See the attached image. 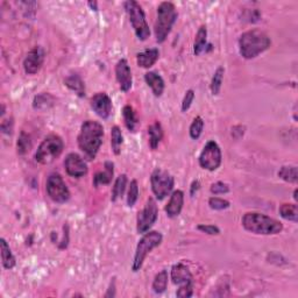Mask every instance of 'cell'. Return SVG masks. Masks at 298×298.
I'll return each mask as SVG.
<instances>
[{
	"instance_id": "obj_23",
	"label": "cell",
	"mask_w": 298,
	"mask_h": 298,
	"mask_svg": "<svg viewBox=\"0 0 298 298\" xmlns=\"http://www.w3.org/2000/svg\"><path fill=\"white\" fill-rule=\"evenodd\" d=\"M148 134H149V145L152 149H156L159 147L161 140L163 139V128H162L159 121L150 125L148 127Z\"/></svg>"
},
{
	"instance_id": "obj_22",
	"label": "cell",
	"mask_w": 298,
	"mask_h": 298,
	"mask_svg": "<svg viewBox=\"0 0 298 298\" xmlns=\"http://www.w3.org/2000/svg\"><path fill=\"white\" fill-rule=\"evenodd\" d=\"M0 251H2V261L4 268L12 269L17 263L16 257H14L9 244H7V241L4 238H2V240H0Z\"/></svg>"
},
{
	"instance_id": "obj_5",
	"label": "cell",
	"mask_w": 298,
	"mask_h": 298,
	"mask_svg": "<svg viewBox=\"0 0 298 298\" xmlns=\"http://www.w3.org/2000/svg\"><path fill=\"white\" fill-rule=\"evenodd\" d=\"M63 149V140L58 135H49L39 146L35 154V159L41 164H50L61 155Z\"/></svg>"
},
{
	"instance_id": "obj_20",
	"label": "cell",
	"mask_w": 298,
	"mask_h": 298,
	"mask_svg": "<svg viewBox=\"0 0 298 298\" xmlns=\"http://www.w3.org/2000/svg\"><path fill=\"white\" fill-rule=\"evenodd\" d=\"M145 80L146 83L150 86V89L153 90V93L156 95V97H160L163 93L164 91V80L159 73L155 71H149L145 75Z\"/></svg>"
},
{
	"instance_id": "obj_36",
	"label": "cell",
	"mask_w": 298,
	"mask_h": 298,
	"mask_svg": "<svg viewBox=\"0 0 298 298\" xmlns=\"http://www.w3.org/2000/svg\"><path fill=\"white\" fill-rule=\"evenodd\" d=\"M209 205L212 210H217V211H223L231 207L230 202L219 197H211L209 200Z\"/></svg>"
},
{
	"instance_id": "obj_41",
	"label": "cell",
	"mask_w": 298,
	"mask_h": 298,
	"mask_svg": "<svg viewBox=\"0 0 298 298\" xmlns=\"http://www.w3.org/2000/svg\"><path fill=\"white\" fill-rule=\"evenodd\" d=\"M198 189H200V182H198V181H194V182L192 183V185H191V191H190L191 196H193V194H194V191H197Z\"/></svg>"
},
{
	"instance_id": "obj_18",
	"label": "cell",
	"mask_w": 298,
	"mask_h": 298,
	"mask_svg": "<svg viewBox=\"0 0 298 298\" xmlns=\"http://www.w3.org/2000/svg\"><path fill=\"white\" fill-rule=\"evenodd\" d=\"M159 50L156 48L153 49H147L142 53H139L137 55V62L138 65L141 68H150L156 63V61L159 60Z\"/></svg>"
},
{
	"instance_id": "obj_28",
	"label": "cell",
	"mask_w": 298,
	"mask_h": 298,
	"mask_svg": "<svg viewBox=\"0 0 298 298\" xmlns=\"http://www.w3.org/2000/svg\"><path fill=\"white\" fill-rule=\"evenodd\" d=\"M126 185H127V176L125 174L120 175L119 177L116 179L115 185H113L112 196H111L112 202H116L118 198H120L121 196H123L125 192V189H126Z\"/></svg>"
},
{
	"instance_id": "obj_40",
	"label": "cell",
	"mask_w": 298,
	"mask_h": 298,
	"mask_svg": "<svg viewBox=\"0 0 298 298\" xmlns=\"http://www.w3.org/2000/svg\"><path fill=\"white\" fill-rule=\"evenodd\" d=\"M2 132L4 134H11L13 130V121L12 120H4L2 123Z\"/></svg>"
},
{
	"instance_id": "obj_42",
	"label": "cell",
	"mask_w": 298,
	"mask_h": 298,
	"mask_svg": "<svg viewBox=\"0 0 298 298\" xmlns=\"http://www.w3.org/2000/svg\"><path fill=\"white\" fill-rule=\"evenodd\" d=\"M87 5H89V6L91 7V9L93 10V11H98V7H97V6H98V4L95 3V2H93V3L89 2V3H87Z\"/></svg>"
},
{
	"instance_id": "obj_29",
	"label": "cell",
	"mask_w": 298,
	"mask_h": 298,
	"mask_svg": "<svg viewBox=\"0 0 298 298\" xmlns=\"http://www.w3.org/2000/svg\"><path fill=\"white\" fill-rule=\"evenodd\" d=\"M168 285V271L161 270L159 274L155 276L153 281V290L156 293H162L165 291Z\"/></svg>"
},
{
	"instance_id": "obj_7",
	"label": "cell",
	"mask_w": 298,
	"mask_h": 298,
	"mask_svg": "<svg viewBox=\"0 0 298 298\" xmlns=\"http://www.w3.org/2000/svg\"><path fill=\"white\" fill-rule=\"evenodd\" d=\"M124 6L128 14V18H130L132 27L134 29L137 38L141 40V41H145V40L149 38L150 31L149 26L146 21V16L142 7L134 0L126 2L124 4Z\"/></svg>"
},
{
	"instance_id": "obj_16",
	"label": "cell",
	"mask_w": 298,
	"mask_h": 298,
	"mask_svg": "<svg viewBox=\"0 0 298 298\" xmlns=\"http://www.w3.org/2000/svg\"><path fill=\"white\" fill-rule=\"evenodd\" d=\"M116 77L121 91L127 92L131 90L132 84H133V77H132V71L128 62L125 58H121L116 65Z\"/></svg>"
},
{
	"instance_id": "obj_15",
	"label": "cell",
	"mask_w": 298,
	"mask_h": 298,
	"mask_svg": "<svg viewBox=\"0 0 298 298\" xmlns=\"http://www.w3.org/2000/svg\"><path fill=\"white\" fill-rule=\"evenodd\" d=\"M91 108L102 119H108L112 113V101L105 92L95 93L91 98Z\"/></svg>"
},
{
	"instance_id": "obj_11",
	"label": "cell",
	"mask_w": 298,
	"mask_h": 298,
	"mask_svg": "<svg viewBox=\"0 0 298 298\" xmlns=\"http://www.w3.org/2000/svg\"><path fill=\"white\" fill-rule=\"evenodd\" d=\"M47 193L55 203L63 204L69 201L70 191L61 175L51 174L47 179Z\"/></svg>"
},
{
	"instance_id": "obj_1",
	"label": "cell",
	"mask_w": 298,
	"mask_h": 298,
	"mask_svg": "<svg viewBox=\"0 0 298 298\" xmlns=\"http://www.w3.org/2000/svg\"><path fill=\"white\" fill-rule=\"evenodd\" d=\"M104 138V127L97 121H84L77 138L78 147L89 160L94 159Z\"/></svg>"
},
{
	"instance_id": "obj_4",
	"label": "cell",
	"mask_w": 298,
	"mask_h": 298,
	"mask_svg": "<svg viewBox=\"0 0 298 298\" xmlns=\"http://www.w3.org/2000/svg\"><path fill=\"white\" fill-rule=\"evenodd\" d=\"M176 19H177V12L176 7L172 3L163 2L157 7V18L154 26V32H155L156 41L162 43L168 38L169 33L171 32L172 26H174Z\"/></svg>"
},
{
	"instance_id": "obj_35",
	"label": "cell",
	"mask_w": 298,
	"mask_h": 298,
	"mask_svg": "<svg viewBox=\"0 0 298 298\" xmlns=\"http://www.w3.org/2000/svg\"><path fill=\"white\" fill-rule=\"evenodd\" d=\"M139 198V186H138V182L133 179L131 182L130 187H128V193H127V205L130 208L134 207V204L137 203Z\"/></svg>"
},
{
	"instance_id": "obj_32",
	"label": "cell",
	"mask_w": 298,
	"mask_h": 298,
	"mask_svg": "<svg viewBox=\"0 0 298 298\" xmlns=\"http://www.w3.org/2000/svg\"><path fill=\"white\" fill-rule=\"evenodd\" d=\"M224 73H225V69L223 67H219L216 70L215 75L212 77L211 80V92L213 95L219 94L220 89H222V84H223V78H224Z\"/></svg>"
},
{
	"instance_id": "obj_43",
	"label": "cell",
	"mask_w": 298,
	"mask_h": 298,
	"mask_svg": "<svg viewBox=\"0 0 298 298\" xmlns=\"http://www.w3.org/2000/svg\"><path fill=\"white\" fill-rule=\"evenodd\" d=\"M297 193H298V190L296 189V190H295V192H293V198H295V201H297V200H298V197H297Z\"/></svg>"
},
{
	"instance_id": "obj_2",
	"label": "cell",
	"mask_w": 298,
	"mask_h": 298,
	"mask_svg": "<svg viewBox=\"0 0 298 298\" xmlns=\"http://www.w3.org/2000/svg\"><path fill=\"white\" fill-rule=\"evenodd\" d=\"M270 38L260 29L245 32L239 39V50L246 60H252L270 47Z\"/></svg>"
},
{
	"instance_id": "obj_34",
	"label": "cell",
	"mask_w": 298,
	"mask_h": 298,
	"mask_svg": "<svg viewBox=\"0 0 298 298\" xmlns=\"http://www.w3.org/2000/svg\"><path fill=\"white\" fill-rule=\"evenodd\" d=\"M203 128H204V121L202 119V117H196L192 121V124H191L190 126V137L191 139L193 140H197L200 139V137L202 135V132H203Z\"/></svg>"
},
{
	"instance_id": "obj_12",
	"label": "cell",
	"mask_w": 298,
	"mask_h": 298,
	"mask_svg": "<svg viewBox=\"0 0 298 298\" xmlns=\"http://www.w3.org/2000/svg\"><path fill=\"white\" fill-rule=\"evenodd\" d=\"M157 215H159V210H157L156 202L153 198H149L147 201L145 208L138 215L137 230L140 234H143L149 231L150 227L156 223Z\"/></svg>"
},
{
	"instance_id": "obj_9",
	"label": "cell",
	"mask_w": 298,
	"mask_h": 298,
	"mask_svg": "<svg viewBox=\"0 0 298 298\" xmlns=\"http://www.w3.org/2000/svg\"><path fill=\"white\" fill-rule=\"evenodd\" d=\"M150 183H152V190L154 194L159 201L168 196L174 189V177L168 171L162 169H155L150 176Z\"/></svg>"
},
{
	"instance_id": "obj_27",
	"label": "cell",
	"mask_w": 298,
	"mask_h": 298,
	"mask_svg": "<svg viewBox=\"0 0 298 298\" xmlns=\"http://www.w3.org/2000/svg\"><path fill=\"white\" fill-rule=\"evenodd\" d=\"M279 215L289 222H298V209L296 204H282L279 208Z\"/></svg>"
},
{
	"instance_id": "obj_30",
	"label": "cell",
	"mask_w": 298,
	"mask_h": 298,
	"mask_svg": "<svg viewBox=\"0 0 298 298\" xmlns=\"http://www.w3.org/2000/svg\"><path fill=\"white\" fill-rule=\"evenodd\" d=\"M124 138L123 133H121V130L118 126L112 127L111 130V146L112 150L116 155H119L121 153V145H123Z\"/></svg>"
},
{
	"instance_id": "obj_3",
	"label": "cell",
	"mask_w": 298,
	"mask_h": 298,
	"mask_svg": "<svg viewBox=\"0 0 298 298\" xmlns=\"http://www.w3.org/2000/svg\"><path fill=\"white\" fill-rule=\"evenodd\" d=\"M242 226L254 234L273 235L281 233L283 225L276 219L259 212H248L242 217Z\"/></svg>"
},
{
	"instance_id": "obj_8",
	"label": "cell",
	"mask_w": 298,
	"mask_h": 298,
	"mask_svg": "<svg viewBox=\"0 0 298 298\" xmlns=\"http://www.w3.org/2000/svg\"><path fill=\"white\" fill-rule=\"evenodd\" d=\"M171 279L174 284L179 285L176 292L177 297H191L193 295V276L189 268L183 263H177L171 268Z\"/></svg>"
},
{
	"instance_id": "obj_24",
	"label": "cell",
	"mask_w": 298,
	"mask_h": 298,
	"mask_svg": "<svg viewBox=\"0 0 298 298\" xmlns=\"http://www.w3.org/2000/svg\"><path fill=\"white\" fill-rule=\"evenodd\" d=\"M207 42H208V29L207 26H201L200 29H198L196 39H194L193 43V53L196 56H198L201 53H203L207 48Z\"/></svg>"
},
{
	"instance_id": "obj_26",
	"label": "cell",
	"mask_w": 298,
	"mask_h": 298,
	"mask_svg": "<svg viewBox=\"0 0 298 298\" xmlns=\"http://www.w3.org/2000/svg\"><path fill=\"white\" fill-rule=\"evenodd\" d=\"M278 177L288 183L296 184L298 182V171L296 165H284L279 169Z\"/></svg>"
},
{
	"instance_id": "obj_33",
	"label": "cell",
	"mask_w": 298,
	"mask_h": 298,
	"mask_svg": "<svg viewBox=\"0 0 298 298\" xmlns=\"http://www.w3.org/2000/svg\"><path fill=\"white\" fill-rule=\"evenodd\" d=\"M32 148V141L28 134H26L25 132H21L19 140H18V154L19 155H25L26 153H28Z\"/></svg>"
},
{
	"instance_id": "obj_37",
	"label": "cell",
	"mask_w": 298,
	"mask_h": 298,
	"mask_svg": "<svg viewBox=\"0 0 298 298\" xmlns=\"http://www.w3.org/2000/svg\"><path fill=\"white\" fill-rule=\"evenodd\" d=\"M194 99V91L193 90H187L185 92V95H184L183 102H182V111L186 112L187 110L190 109L191 104H192Z\"/></svg>"
},
{
	"instance_id": "obj_17",
	"label": "cell",
	"mask_w": 298,
	"mask_h": 298,
	"mask_svg": "<svg viewBox=\"0 0 298 298\" xmlns=\"http://www.w3.org/2000/svg\"><path fill=\"white\" fill-rule=\"evenodd\" d=\"M184 204V193L181 190H176L171 193L170 201L165 207V213L169 218H176L179 216Z\"/></svg>"
},
{
	"instance_id": "obj_25",
	"label": "cell",
	"mask_w": 298,
	"mask_h": 298,
	"mask_svg": "<svg viewBox=\"0 0 298 298\" xmlns=\"http://www.w3.org/2000/svg\"><path fill=\"white\" fill-rule=\"evenodd\" d=\"M123 117H124V121L126 127L130 130L131 132H135L137 130L138 125H139V120L138 117L135 115L133 108L131 105H126L124 106L123 109Z\"/></svg>"
},
{
	"instance_id": "obj_10",
	"label": "cell",
	"mask_w": 298,
	"mask_h": 298,
	"mask_svg": "<svg viewBox=\"0 0 298 298\" xmlns=\"http://www.w3.org/2000/svg\"><path fill=\"white\" fill-rule=\"evenodd\" d=\"M223 160L222 150L216 141H209L200 155V165L209 171H215L220 167Z\"/></svg>"
},
{
	"instance_id": "obj_6",
	"label": "cell",
	"mask_w": 298,
	"mask_h": 298,
	"mask_svg": "<svg viewBox=\"0 0 298 298\" xmlns=\"http://www.w3.org/2000/svg\"><path fill=\"white\" fill-rule=\"evenodd\" d=\"M162 239H163V237H162L160 232H156V231L146 232L145 235H143L142 239L139 241V244L137 246V251H135V254H134L133 266H132L133 271H139L141 269L143 261H145L147 255H148L154 248H156L157 246L161 245Z\"/></svg>"
},
{
	"instance_id": "obj_19",
	"label": "cell",
	"mask_w": 298,
	"mask_h": 298,
	"mask_svg": "<svg viewBox=\"0 0 298 298\" xmlns=\"http://www.w3.org/2000/svg\"><path fill=\"white\" fill-rule=\"evenodd\" d=\"M113 175H115V164L112 162H105V170L99 171L93 177V185L98 187L99 185H106L112 182Z\"/></svg>"
},
{
	"instance_id": "obj_13",
	"label": "cell",
	"mask_w": 298,
	"mask_h": 298,
	"mask_svg": "<svg viewBox=\"0 0 298 298\" xmlns=\"http://www.w3.org/2000/svg\"><path fill=\"white\" fill-rule=\"evenodd\" d=\"M65 171L69 176L76 178H80L87 174V165L78 154L71 153L65 157L64 161Z\"/></svg>"
},
{
	"instance_id": "obj_31",
	"label": "cell",
	"mask_w": 298,
	"mask_h": 298,
	"mask_svg": "<svg viewBox=\"0 0 298 298\" xmlns=\"http://www.w3.org/2000/svg\"><path fill=\"white\" fill-rule=\"evenodd\" d=\"M53 104L54 98L49 93H41L36 95L34 103H33V106H34L35 110H46L49 109L50 106H53Z\"/></svg>"
},
{
	"instance_id": "obj_21",
	"label": "cell",
	"mask_w": 298,
	"mask_h": 298,
	"mask_svg": "<svg viewBox=\"0 0 298 298\" xmlns=\"http://www.w3.org/2000/svg\"><path fill=\"white\" fill-rule=\"evenodd\" d=\"M64 84L70 90L75 92L77 95H79V97H84L85 95V84H84L83 79L77 73L68 76L64 79Z\"/></svg>"
},
{
	"instance_id": "obj_39",
	"label": "cell",
	"mask_w": 298,
	"mask_h": 298,
	"mask_svg": "<svg viewBox=\"0 0 298 298\" xmlns=\"http://www.w3.org/2000/svg\"><path fill=\"white\" fill-rule=\"evenodd\" d=\"M198 230L203 233H207L209 235H218L220 234V230L218 226L216 225H198Z\"/></svg>"
},
{
	"instance_id": "obj_14",
	"label": "cell",
	"mask_w": 298,
	"mask_h": 298,
	"mask_svg": "<svg viewBox=\"0 0 298 298\" xmlns=\"http://www.w3.org/2000/svg\"><path fill=\"white\" fill-rule=\"evenodd\" d=\"M45 61V51L41 47H35L29 51L24 61L25 72L28 75H35L42 68Z\"/></svg>"
},
{
	"instance_id": "obj_38",
	"label": "cell",
	"mask_w": 298,
	"mask_h": 298,
	"mask_svg": "<svg viewBox=\"0 0 298 298\" xmlns=\"http://www.w3.org/2000/svg\"><path fill=\"white\" fill-rule=\"evenodd\" d=\"M230 191V187L226 183L224 182H217L211 185V192L215 194H224Z\"/></svg>"
}]
</instances>
